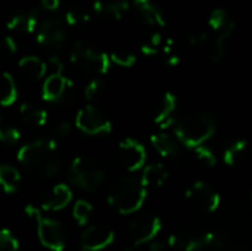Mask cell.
<instances>
[{
    "label": "cell",
    "mask_w": 252,
    "mask_h": 251,
    "mask_svg": "<svg viewBox=\"0 0 252 251\" xmlns=\"http://www.w3.org/2000/svg\"><path fill=\"white\" fill-rule=\"evenodd\" d=\"M18 161L38 179H52L61 170L58 146L53 141H34L18 151Z\"/></svg>",
    "instance_id": "6da1fadb"
},
{
    "label": "cell",
    "mask_w": 252,
    "mask_h": 251,
    "mask_svg": "<svg viewBox=\"0 0 252 251\" xmlns=\"http://www.w3.org/2000/svg\"><path fill=\"white\" fill-rule=\"evenodd\" d=\"M148 188L143 185L140 178L124 176L112 185L108 203L120 215H133L142 209Z\"/></svg>",
    "instance_id": "7a4b0ae2"
},
{
    "label": "cell",
    "mask_w": 252,
    "mask_h": 251,
    "mask_svg": "<svg viewBox=\"0 0 252 251\" xmlns=\"http://www.w3.org/2000/svg\"><path fill=\"white\" fill-rule=\"evenodd\" d=\"M177 139L188 148L202 146L216 133V120L208 112H193L174 126Z\"/></svg>",
    "instance_id": "3957f363"
},
{
    "label": "cell",
    "mask_w": 252,
    "mask_h": 251,
    "mask_svg": "<svg viewBox=\"0 0 252 251\" xmlns=\"http://www.w3.org/2000/svg\"><path fill=\"white\" fill-rule=\"evenodd\" d=\"M69 59L78 71L89 75H102L108 72L111 65V58L105 52L86 41L72 44Z\"/></svg>",
    "instance_id": "277c9868"
},
{
    "label": "cell",
    "mask_w": 252,
    "mask_h": 251,
    "mask_svg": "<svg viewBox=\"0 0 252 251\" xmlns=\"http://www.w3.org/2000/svg\"><path fill=\"white\" fill-rule=\"evenodd\" d=\"M69 176L74 186L86 192H93L103 183L105 169L96 158L80 155L74 158L69 169Z\"/></svg>",
    "instance_id": "5b68a950"
},
{
    "label": "cell",
    "mask_w": 252,
    "mask_h": 251,
    "mask_svg": "<svg viewBox=\"0 0 252 251\" xmlns=\"http://www.w3.org/2000/svg\"><path fill=\"white\" fill-rule=\"evenodd\" d=\"M186 201L199 213H213L220 206V195L208 183L195 182L186 191Z\"/></svg>",
    "instance_id": "8992f818"
},
{
    "label": "cell",
    "mask_w": 252,
    "mask_h": 251,
    "mask_svg": "<svg viewBox=\"0 0 252 251\" xmlns=\"http://www.w3.org/2000/svg\"><path fill=\"white\" fill-rule=\"evenodd\" d=\"M75 127L86 135H103L112 130V123L99 108L87 105L77 112Z\"/></svg>",
    "instance_id": "52a82bcc"
},
{
    "label": "cell",
    "mask_w": 252,
    "mask_h": 251,
    "mask_svg": "<svg viewBox=\"0 0 252 251\" xmlns=\"http://www.w3.org/2000/svg\"><path fill=\"white\" fill-rule=\"evenodd\" d=\"M216 241V235L210 231H180L168 238V246L177 251H201Z\"/></svg>",
    "instance_id": "ba28073f"
},
{
    "label": "cell",
    "mask_w": 252,
    "mask_h": 251,
    "mask_svg": "<svg viewBox=\"0 0 252 251\" xmlns=\"http://www.w3.org/2000/svg\"><path fill=\"white\" fill-rule=\"evenodd\" d=\"M65 21L58 16H47L41 21L35 38L37 43L47 49H59L66 41V28Z\"/></svg>",
    "instance_id": "9c48e42d"
},
{
    "label": "cell",
    "mask_w": 252,
    "mask_h": 251,
    "mask_svg": "<svg viewBox=\"0 0 252 251\" xmlns=\"http://www.w3.org/2000/svg\"><path fill=\"white\" fill-rule=\"evenodd\" d=\"M162 223L158 216H140L130 222L128 234L134 243V246H143L155 241L158 234L161 232Z\"/></svg>",
    "instance_id": "30bf717a"
},
{
    "label": "cell",
    "mask_w": 252,
    "mask_h": 251,
    "mask_svg": "<svg viewBox=\"0 0 252 251\" xmlns=\"http://www.w3.org/2000/svg\"><path fill=\"white\" fill-rule=\"evenodd\" d=\"M37 232H38L40 243L46 249L52 251H63L66 237H65L63 226L58 220L41 217L37 222Z\"/></svg>",
    "instance_id": "8fae6325"
},
{
    "label": "cell",
    "mask_w": 252,
    "mask_h": 251,
    "mask_svg": "<svg viewBox=\"0 0 252 251\" xmlns=\"http://www.w3.org/2000/svg\"><path fill=\"white\" fill-rule=\"evenodd\" d=\"M120 161L128 172H137L145 166L146 149L134 139H124L118 146Z\"/></svg>",
    "instance_id": "7c38bea8"
},
{
    "label": "cell",
    "mask_w": 252,
    "mask_h": 251,
    "mask_svg": "<svg viewBox=\"0 0 252 251\" xmlns=\"http://www.w3.org/2000/svg\"><path fill=\"white\" fill-rule=\"evenodd\" d=\"M114 231L108 226H90L81 234V250L100 251L114 243Z\"/></svg>",
    "instance_id": "4fadbf2b"
},
{
    "label": "cell",
    "mask_w": 252,
    "mask_h": 251,
    "mask_svg": "<svg viewBox=\"0 0 252 251\" xmlns=\"http://www.w3.org/2000/svg\"><path fill=\"white\" fill-rule=\"evenodd\" d=\"M41 15L37 7L27 9L12 15L7 21V30L18 34H31L35 33L41 24Z\"/></svg>",
    "instance_id": "5bb4252c"
},
{
    "label": "cell",
    "mask_w": 252,
    "mask_h": 251,
    "mask_svg": "<svg viewBox=\"0 0 252 251\" xmlns=\"http://www.w3.org/2000/svg\"><path fill=\"white\" fill-rule=\"evenodd\" d=\"M177 105V98L171 92H165L157 102L155 109H154V121L161 126L162 132L167 130L173 123V112Z\"/></svg>",
    "instance_id": "9a60e30c"
},
{
    "label": "cell",
    "mask_w": 252,
    "mask_h": 251,
    "mask_svg": "<svg viewBox=\"0 0 252 251\" xmlns=\"http://www.w3.org/2000/svg\"><path fill=\"white\" fill-rule=\"evenodd\" d=\"M72 87V81L63 74H50L43 83V99L49 102H59Z\"/></svg>",
    "instance_id": "2e32d148"
},
{
    "label": "cell",
    "mask_w": 252,
    "mask_h": 251,
    "mask_svg": "<svg viewBox=\"0 0 252 251\" xmlns=\"http://www.w3.org/2000/svg\"><path fill=\"white\" fill-rule=\"evenodd\" d=\"M139 18L152 27H164L165 18L161 10V7L154 0H133L131 1Z\"/></svg>",
    "instance_id": "e0dca14e"
},
{
    "label": "cell",
    "mask_w": 252,
    "mask_h": 251,
    "mask_svg": "<svg viewBox=\"0 0 252 251\" xmlns=\"http://www.w3.org/2000/svg\"><path fill=\"white\" fill-rule=\"evenodd\" d=\"M72 200V192L68 185H56L41 201V209L47 212H59L65 209Z\"/></svg>",
    "instance_id": "ac0fdd59"
},
{
    "label": "cell",
    "mask_w": 252,
    "mask_h": 251,
    "mask_svg": "<svg viewBox=\"0 0 252 251\" xmlns=\"http://www.w3.org/2000/svg\"><path fill=\"white\" fill-rule=\"evenodd\" d=\"M130 7L128 0H96L93 4L94 12L109 21H120Z\"/></svg>",
    "instance_id": "d6986e66"
},
{
    "label": "cell",
    "mask_w": 252,
    "mask_h": 251,
    "mask_svg": "<svg viewBox=\"0 0 252 251\" xmlns=\"http://www.w3.org/2000/svg\"><path fill=\"white\" fill-rule=\"evenodd\" d=\"M151 143L155 148V151L164 157V158H171L176 160L180 154L177 142L167 133V132H159L151 136Z\"/></svg>",
    "instance_id": "ffe728a7"
},
{
    "label": "cell",
    "mask_w": 252,
    "mask_h": 251,
    "mask_svg": "<svg viewBox=\"0 0 252 251\" xmlns=\"http://www.w3.org/2000/svg\"><path fill=\"white\" fill-rule=\"evenodd\" d=\"M18 68L19 71L30 80H40L46 75L47 71V64L43 62L40 58L28 55L19 59L18 62Z\"/></svg>",
    "instance_id": "44dd1931"
},
{
    "label": "cell",
    "mask_w": 252,
    "mask_h": 251,
    "mask_svg": "<svg viewBox=\"0 0 252 251\" xmlns=\"http://www.w3.org/2000/svg\"><path fill=\"white\" fill-rule=\"evenodd\" d=\"M19 117L30 127H43L47 123L46 109H43L34 104H28V102H25L19 107Z\"/></svg>",
    "instance_id": "7402d4cb"
},
{
    "label": "cell",
    "mask_w": 252,
    "mask_h": 251,
    "mask_svg": "<svg viewBox=\"0 0 252 251\" xmlns=\"http://www.w3.org/2000/svg\"><path fill=\"white\" fill-rule=\"evenodd\" d=\"M235 30H236V22L232 21L226 28H223L221 31L217 33V38L214 40V44L211 46V61L213 62H220L226 56L227 43Z\"/></svg>",
    "instance_id": "603a6c76"
},
{
    "label": "cell",
    "mask_w": 252,
    "mask_h": 251,
    "mask_svg": "<svg viewBox=\"0 0 252 251\" xmlns=\"http://www.w3.org/2000/svg\"><path fill=\"white\" fill-rule=\"evenodd\" d=\"M140 179L146 188H159L167 182L168 172L162 164H151L145 167Z\"/></svg>",
    "instance_id": "cb8c5ba5"
},
{
    "label": "cell",
    "mask_w": 252,
    "mask_h": 251,
    "mask_svg": "<svg viewBox=\"0 0 252 251\" xmlns=\"http://www.w3.org/2000/svg\"><path fill=\"white\" fill-rule=\"evenodd\" d=\"M247 151H248V142L247 141H244V139L235 141L232 145H229L224 149L223 160L227 166H236L244 160Z\"/></svg>",
    "instance_id": "d4e9b609"
},
{
    "label": "cell",
    "mask_w": 252,
    "mask_h": 251,
    "mask_svg": "<svg viewBox=\"0 0 252 251\" xmlns=\"http://www.w3.org/2000/svg\"><path fill=\"white\" fill-rule=\"evenodd\" d=\"M19 182H21V175L15 167L7 166V164L0 167V183H1V188L4 189V192H7V194L16 192Z\"/></svg>",
    "instance_id": "484cf974"
},
{
    "label": "cell",
    "mask_w": 252,
    "mask_h": 251,
    "mask_svg": "<svg viewBox=\"0 0 252 251\" xmlns=\"http://www.w3.org/2000/svg\"><path fill=\"white\" fill-rule=\"evenodd\" d=\"M16 84L13 77L9 72L1 74V87H0V104L3 107H9L16 99Z\"/></svg>",
    "instance_id": "4316f807"
},
{
    "label": "cell",
    "mask_w": 252,
    "mask_h": 251,
    "mask_svg": "<svg viewBox=\"0 0 252 251\" xmlns=\"http://www.w3.org/2000/svg\"><path fill=\"white\" fill-rule=\"evenodd\" d=\"M63 16H65V22L68 25H72V27L83 25V24L89 22V19H90L89 10L84 6H81V4H71V6H68Z\"/></svg>",
    "instance_id": "83f0119b"
},
{
    "label": "cell",
    "mask_w": 252,
    "mask_h": 251,
    "mask_svg": "<svg viewBox=\"0 0 252 251\" xmlns=\"http://www.w3.org/2000/svg\"><path fill=\"white\" fill-rule=\"evenodd\" d=\"M232 21H233V19H232L230 13H229L224 7H217V9H214V10L210 13L208 27H210L213 31L219 33V31H221L223 28H226Z\"/></svg>",
    "instance_id": "f1b7e54d"
},
{
    "label": "cell",
    "mask_w": 252,
    "mask_h": 251,
    "mask_svg": "<svg viewBox=\"0 0 252 251\" xmlns=\"http://www.w3.org/2000/svg\"><path fill=\"white\" fill-rule=\"evenodd\" d=\"M162 44V36L161 33L158 31H152L149 34H146L140 43V50L148 55V56H152V55H157L159 47Z\"/></svg>",
    "instance_id": "f546056e"
},
{
    "label": "cell",
    "mask_w": 252,
    "mask_h": 251,
    "mask_svg": "<svg viewBox=\"0 0 252 251\" xmlns=\"http://www.w3.org/2000/svg\"><path fill=\"white\" fill-rule=\"evenodd\" d=\"M162 50L165 55V61L170 67L179 65V62H180V44L176 38H173V37L167 38Z\"/></svg>",
    "instance_id": "4dcf8cb0"
},
{
    "label": "cell",
    "mask_w": 252,
    "mask_h": 251,
    "mask_svg": "<svg viewBox=\"0 0 252 251\" xmlns=\"http://www.w3.org/2000/svg\"><path fill=\"white\" fill-rule=\"evenodd\" d=\"M92 213H93V206L84 200H78L75 204H74V209H72V216L74 219L77 220L78 225L84 226L90 217H92Z\"/></svg>",
    "instance_id": "1f68e13d"
},
{
    "label": "cell",
    "mask_w": 252,
    "mask_h": 251,
    "mask_svg": "<svg viewBox=\"0 0 252 251\" xmlns=\"http://www.w3.org/2000/svg\"><path fill=\"white\" fill-rule=\"evenodd\" d=\"M109 58H111V62H114L120 67H124V68H130L136 62V55L127 49H115L109 55Z\"/></svg>",
    "instance_id": "d6a6232c"
},
{
    "label": "cell",
    "mask_w": 252,
    "mask_h": 251,
    "mask_svg": "<svg viewBox=\"0 0 252 251\" xmlns=\"http://www.w3.org/2000/svg\"><path fill=\"white\" fill-rule=\"evenodd\" d=\"M106 92V84L100 78H93L84 89V98L87 101H97Z\"/></svg>",
    "instance_id": "836d02e7"
},
{
    "label": "cell",
    "mask_w": 252,
    "mask_h": 251,
    "mask_svg": "<svg viewBox=\"0 0 252 251\" xmlns=\"http://www.w3.org/2000/svg\"><path fill=\"white\" fill-rule=\"evenodd\" d=\"M195 158L205 167H214L216 166V155L208 146H198L195 148Z\"/></svg>",
    "instance_id": "e575fe53"
},
{
    "label": "cell",
    "mask_w": 252,
    "mask_h": 251,
    "mask_svg": "<svg viewBox=\"0 0 252 251\" xmlns=\"http://www.w3.org/2000/svg\"><path fill=\"white\" fill-rule=\"evenodd\" d=\"M19 244L15 235L9 229H3L0 232V250L1 251H18Z\"/></svg>",
    "instance_id": "d590c367"
},
{
    "label": "cell",
    "mask_w": 252,
    "mask_h": 251,
    "mask_svg": "<svg viewBox=\"0 0 252 251\" xmlns=\"http://www.w3.org/2000/svg\"><path fill=\"white\" fill-rule=\"evenodd\" d=\"M19 139H21V135H19V132L15 127H1V130H0V141L4 145L12 146V145L18 143Z\"/></svg>",
    "instance_id": "8d00e7d4"
},
{
    "label": "cell",
    "mask_w": 252,
    "mask_h": 251,
    "mask_svg": "<svg viewBox=\"0 0 252 251\" xmlns=\"http://www.w3.org/2000/svg\"><path fill=\"white\" fill-rule=\"evenodd\" d=\"M208 40V31L204 30V28H199V30H193L189 33L188 36V43L193 47H198V46H202L205 44Z\"/></svg>",
    "instance_id": "74e56055"
},
{
    "label": "cell",
    "mask_w": 252,
    "mask_h": 251,
    "mask_svg": "<svg viewBox=\"0 0 252 251\" xmlns=\"http://www.w3.org/2000/svg\"><path fill=\"white\" fill-rule=\"evenodd\" d=\"M71 132H72V127L68 121L62 120V121H58L53 127V135L56 139H66L71 136Z\"/></svg>",
    "instance_id": "f35d334b"
},
{
    "label": "cell",
    "mask_w": 252,
    "mask_h": 251,
    "mask_svg": "<svg viewBox=\"0 0 252 251\" xmlns=\"http://www.w3.org/2000/svg\"><path fill=\"white\" fill-rule=\"evenodd\" d=\"M47 68H52V74H62V70H63V64L61 61L59 56L53 55L49 58L47 61Z\"/></svg>",
    "instance_id": "ab89813d"
},
{
    "label": "cell",
    "mask_w": 252,
    "mask_h": 251,
    "mask_svg": "<svg viewBox=\"0 0 252 251\" xmlns=\"http://www.w3.org/2000/svg\"><path fill=\"white\" fill-rule=\"evenodd\" d=\"M16 50H18V47H16L15 40L10 36H6L4 37V55L6 56H13L16 53Z\"/></svg>",
    "instance_id": "60d3db41"
},
{
    "label": "cell",
    "mask_w": 252,
    "mask_h": 251,
    "mask_svg": "<svg viewBox=\"0 0 252 251\" xmlns=\"http://www.w3.org/2000/svg\"><path fill=\"white\" fill-rule=\"evenodd\" d=\"M24 212H25V215L30 217V219H32V220H35V222H38L43 216H41V212H40V209H37L35 206H32V204H28V206H25V209H24Z\"/></svg>",
    "instance_id": "b9f144b4"
},
{
    "label": "cell",
    "mask_w": 252,
    "mask_h": 251,
    "mask_svg": "<svg viewBox=\"0 0 252 251\" xmlns=\"http://www.w3.org/2000/svg\"><path fill=\"white\" fill-rule=\"evenodd\" d=\"M61 4V0H41V7L46 9V10H56Z\"/></svg>",
    "instance_id": "7bdbcfd3"
},
{
    "label": "cell",
    "mask_w": 252,
    "mask_h": 251,
    "mask_svg": "<svg viewBox=\"0 0 252 251\" xmlns=\"http://www.w3.org/2000/svg\"><path fill=\"white\" fill-rule=\"evenodd\" d=\"M148 251H167L165 246L159 241H152L148 244Z\"/></svg>",
    "instance_id": "ee69618b"
},
{
    "label": "cell",
    "mask_w": 252,
    "mask_h": 251,
    "mask_svg": "<svg viewBox=\"0 0 252 251\" xmlns=\"http://www.w3.org/2000/svg\"><path fill=\"white\" fill-rule=\"evenodd\" d=\"M123 251H137L134 247H127V249H124Z\"/></svg>",
    "instance_id": "f6af8a7d"
},
{
    "label": "cell",
    "mask_w": 252,
    "mask_h": 251,
    "mask_svg": "<svg viewBox=\"0 0 252 251\" xmlns=\"http://www.w3.org/2000/svg\"><path fill=\"white\" fill-rule=\"evenodd\" d=\"M251 198H252V195H251Z\"/></svg>",
    "instance_id": "bcb514c9"
}]
</instances>
